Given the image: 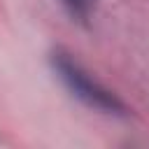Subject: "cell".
<instances>
[{"mask_svg": "<svg viewBox=\"0 0 149 149\" xmlns=\"http://www.w3.org/2000/svg\"><path fill=\"white\" fill-rule=\"evenodd\" d=\"M51 65L58 72L61 81L68 86V91L74 98H79L84 105H88L93 109H100L105 114H126L123 102L112 91H107L100 81H95L70 54L54 51L51 54Z\"/></svg>", "mask_w": 149, "mask_h": 149, "instance_id": "6da1fadb", "label": "cell"}, {"mask_svg": "<svg viewBox=\"0 0 149 149\" xmlns=\"http://www.w3.org/2000/svg\"><path fill=\"white\" fill-rule=\"evenodd\" d=\"M65 5L74 16H86L91 9V0H65Z\"/></svg>", "mask_w": 149, "mask_h": 149, "instance_id": "7a4b0ae2", "label": "cell"}]
</instances>
